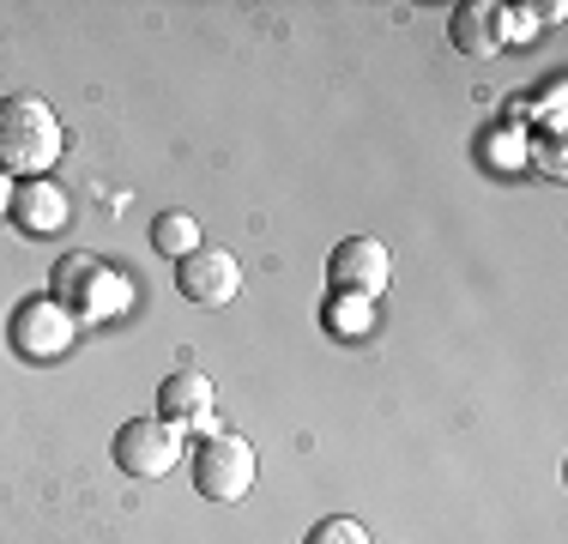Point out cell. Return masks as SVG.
Wrapping results in <instances>:
<instances>
[{
	"label": "cell",
	"instance_id": "obj_1",
	"mask_svg": "<svg viewBox=\"0 0 568 544\" xmlns=\"http://www.w3.org/2000/svg\"><path fill=\"white\" fill-rule=\"evenodd\" d=\"M67 133L61 115L43 98L19 91V98H0V175H43L55 170Z\"/></svg>",
	"mask_w": 568,
	"mask_h": 544
},
{
	"label": "cell",
	"instance_id": "obj_2",
	"mask_svg": "<svg viewBox=\"0 0 568 544\" xmlns=\"http://www.w3.org/2000/svg\"><path fill=\"white\" fill-rule=\"evenodd\" d=\"M49 296H55L73 321H110L133 303L128 279H121L115 266H103L98 254H67L55 266V279H49Z\"/></svg>",
	"mask_w": 568,
	"mask_h": 544
},
{
	"label": "cell",
	"instance_id": "obj_3",
	"mask_svg": "<svg viewBox=\"0 0 568 544\" xmlns=\"http://www.w3.org/2000/svg\"><path fill=\"white\" fill-rule=\"evenodd\" d=\"M254 442L236 430H212L194 442V490L206 502H242L254 490Z\"/></svg>",
	"mask_w": 568,
	"mask_h": 544
},
{
	"label": "cell",
	"instance_id": "obj_4",
	"mask_svg": "<svg viewBox=\"0 0 568 544\" xmlns=\"http://www.w3.org/2000/svg\"><path fill=\"white\" fill-rule=\"evenodd\" d=\"M182 447L187 435L164 424V417H133V424L115 430V466L128 472V478H164V472L182 466Z\"/></svg>",
	"mask_w": 568,
	"mask_h": 544
},
{
	"label": "cell",
	"instance_id": "obj_5",
	"mask_svg": "<svg viewBox=\"0 0 568 544\" xmlns=\"http://www.w3.org/2000/svg\"><path fill=\"white\" fill-rule=\"evenodd\" d=\"M327 279H333V296H363V303H375V296L387 291V279H394V254L375 236H345L327 261Z\"/></svg>",
	"mask_w": 568,
	"mask_h": 544
},
{
	"label": "cell",
	"instance_id": "obj_6",
	"mask_svg": "<svg viewBox=\"0 0 568 544\" xmlns=\"http://www.w3.org/2000/svg\"><path fill=\"white\" fill-rule=\"evenodd\" d=\"M175 291L200 309H224V303H236V291H242V261L230 249H206V242H200L187 261H175Z\"/></svg>",
	"mask_w": 568,
	"mask_h": 544
},
{
	"label": "cell",
	"instance_id": "obj_7",
	"mask_svg": "<svg viewBox=\"0 0 568 544\" xmlns=\"http://www.w3.org/2000/svg\"><path fill=\"white\" fill-rule=\"evenodd\" d=\"M12 345L24 351L31 363H49L73 345V315L55 303V296H31V303L12 315Z\"/></svg>",
	"mask_w": 568,
	"mask_h": 544
},
{
	"label": "cell",
	"instance_id": "obj_8",
	"mask_svg": "<svg viewBox=\"0 0 568 544\" xmlns=\"http://www.w3.org/2000/svg\"><path fill=\"white\" fill-rule=\"evenodd\" d=\"M67 218H73V200L49 175H31L24 188H12V224L24 236H55V230H67Z\"/></svg>",
	"mask_w": 568,
	"mask_h": 544
},
{
	"label": "cell",
	"instance_id": "obj_9",
	"mask_svg": "<svg viewBox=\"0 0 568 544\" xmlns=\"http://www.w3.org/2000/svg\"><path fill=\"white\" fill-rule=\"evenodd\" d=\"M158 417L164 424H175V430H194L200 417H212V375L206 370H175V375H164V387H158Z\"/></svg>",
	"mask_w": 568,
	"mask_h": 544
},
{
	"label": "cell",
	"instance_id": "obj_10",
	"mask_svg": "<svg viewBox=\"0 0 568 544\" xmlns=\"http://www.w3.org/2000/svg\"><path fill=\"white\" fill-rule=\"evenodd\" d=\"M448 37H454L459 54H471V61H490V54L503 49V7H496V0H466V7H454Z\"/></svg>",
	"mask_w": 568,
	"mask_h": 544
},
{
	"label": "cell",
	"instance_id": "obj_11",
	"mask_svg": "<svg viewBox=\"0 0 568 544\" xmlns=\"http://www.w3.org/2000/svg\"><path fill=\"white\" fill-rule=\"evenodd\" d=\"M152 249L170 254V261H187V254L200 249V224L187 212H158L152 218Z\"/></svg>",
	"mask_w": 568,
	"mask_h": 544
},
{
	"label": "cell",
	"instance_id": "obj_12",
	"mask_svg": "<svg viewBox=\"0 0 568 544\" xmlns=\"http://www.w3.org/2000/svg\"><path fill=\"white\" fill-rule=\"evenodd\" d=\"M321 321H327V333L363 339V333H369V321H375V303H363V296H333Z\"/></svg>",
	"mask_w": 568,
	"mask_h": 544
},
{
	"label": "cell",
	"instance_id": "obj_13",
	"mask_svg": "<svg viewBox=\"0 0 568 544\" xmlns=\"http://www.w3.org/2000/svg\"><path fill=\"white\" fill-rule=\"evenodd\" d=\"M303 544H375L369 533H363L357 521H345V514H333V521H321L315 533H308Z\"/></svg>",
	"mask_w": 568,
	"mask_h": 544
},
{
	"label": "cell",
	"instance_id": "obj_14",
	"mask_svg": "<svg viewBox=\"0 0 568 544\" xmlns=\"http://www.w3.org/2000/svg\"><path fill=\"white\" fill-rule=\"evenodd\" d=\"M526 158H538V170H545V175H557V182L568 175V163H562V140H550V133H545V140H532V145H526Z\"/></svg>",
	"mask_w": 568,
	"mask_h": 544
},
{
	"label": "cell",
	"instance_id": "obj_15",
	"mask_svg": "<svg viewBox=\"0 0 568 544\" xmlns=\"http://www.w3.org/2000/svg\"><path fill=\"white\" fill-rule=\"evenodd\" d=\"M490 152H496V163H503V170H514L526 145H520V140H490Z\"/></svg>",
	"mask_w": 568,
	"mask_h": 544
},
{
	"label": "cell",
	"instance_id": "obj_16",
	"mask_svg": "<svg viewBox=\"0 0 568 544\" xmlns=\"http://www.w3.org/2000/svg\"><path fill=\"white\" fill-rule=\"evenodd\" d=\"M0 218H12V182L0 175Z\"/></svg>",
	"mask_w": 568,
	"mask_h": 544
}]
</instances>
